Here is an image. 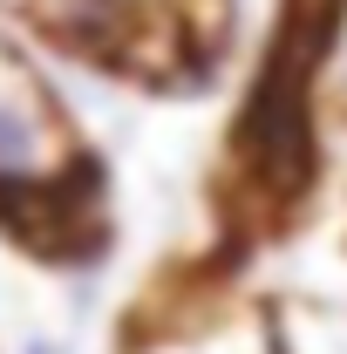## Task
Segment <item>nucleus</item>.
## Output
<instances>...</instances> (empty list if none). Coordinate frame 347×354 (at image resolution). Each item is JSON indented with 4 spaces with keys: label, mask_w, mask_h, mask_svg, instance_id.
Wrapping results in <instances>:
<instances>
[{
    "label": "nucleus",
    "mask_w": 347,
    "mask_h": 354,
    "mask_svg": "<svg viewBox=\"0 0 347 354\" xmlns=\"http://www.w3.org/2000/svg\"><path fill=\"white\" fill-rule=\"evenodd\" d=\"M88 157L95 150L75 136L62 95L48 88V75L0 35V212L48 191V184H62Z\"/></svg>",
    "instance_id": "f257e3e1"
},
{
    "label": "nucleus",
    "mask_w": 347,
    "mask_h": 354,
    "mask_svg": "<svg viewBox=\"0 0 347 354\" xmlns=\"http://www.w3.org/2000/svg\"><path fill=\"white\" fill-rule=\"evenodd\" d=\"M123 354H272V293L225 279L177 286L143 307V320L123 334Z\"/></svg>",
    "instance_id": "f03ea898"
},
{
    "label": "nucleus",
    "mask_w": 347,
    "mask_h": 354,
    "mask_svg": "<svg viewBox=\"0 0 347 354\" xmlns=\"http://www.w3.org/2000/svg\"><path fill=\"white\" fill-rule=\"evenodd\" d=\"M272 354H347V300L272 293Z\"/></svg>",
    "instance_id": "7ed1b4c3"
},
{
    "label": "nucleus",
    "mask_w": 347,
    "mask_h": 354,
    "mask_svg": "<svg viewBox=\"0 0 347 354\" xmlns=\"http://www.w3.org/2000/svg\"><path fill=\"white\" fill-rule=\"evenodd\" d=\"M0 14L7 21H28L35 35H48V41L68 48V55H88V62H95L102 28H109L102 0H0Z\"/></svg>",
    "instance_id": "20e7f679"
},
{
    "label": "nucleus",
    "mask_w": 347,
    "mask_h": 354,
    "mask_svg": "<svg viewBox=\"0 0 347 354\" xmlns=\"http://www.w3.org/2000/svg\"><path fill=\"white\" fill-rule=\"evenodd\" d=\"M313 95H320V116L347 130V0L334 7V21L320 28V55H313Z\"/></svg>",
    "instance_id": "39448f33"
},
{
    "label": "nucleus",
    "mask_w": 347,
    "mask_h": 354,
    "mask_svg": "<svg viewBox=\"0 0 347 354\" xmlns=\"http://www.w3.org/2000/svg\"><path fill=\"white\" fill-rule=\"evenodd\" d=\"M7 354H75V341L62 334V327H41V320H28L21 334H14V348Z\"/></svg>",
    "instance_id": "423d86ee"
}]
</instances>
